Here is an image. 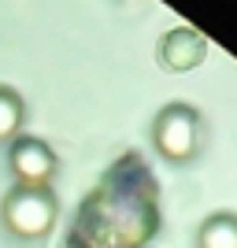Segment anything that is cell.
Masks as SVG:
<instances>
[{"label": "cell", "instance_id": "obj_1", "mask_svg": "<svg viewBox=\"0 0 237 248\" xmlns=\"http://www.w3.org/2000/svg\"><path fill=\"white\" fill-rule=\"evenodd\" d=\"M4 226L22 241L45 237L56 226V197L48 189H22L15 186L4 197Z\"/></svg>", "mask_w": 237, "mask_h": 248}, {"label": "cell", "instance_id": "obj_2", "mask_svg": "<svg viewBox=\"0 0 237 248\" xmlns=\"http://www.w3.org/2000/svg\"><path fill=\"white\" fill-rule=\"evenodd\" d=\"M152 141L167 159H189L196 152V145H200V119H196V111L186 108V104L163 108L156 115Z\"/></svg>", "mask_w": 237, "mask_h": 248}, {"label": "cell", "instance_id": "obj_3", "mask_svg": "<svg viewBox=\"0 0 237 248\" xmlns=\"http://www.w3.org/2000/svg\"><path fill=\"white\" fill-rule=\"evenodd\" d=\"M11 174L22 189H48L56 174V152L37 137H15L11 141Z\"/></svg>", "mask_w": 237, "mask_h": 248}, {"label": "cell", "instance_id": "obj_4", "mask_svg": "<svg viewBox=\"0 0 237 248\" xmlns=\"http://www.w3.org/2000/svg\"><path fill=\"white\" fill-rule=\"evenodd\" d=\"M200 56H204V41H200L193 30H174L163 41V60H167V67H174V71L196 67Z\"/></svg>", "mask_w": 237, "mask_h": 248}, {"label": "cell", "instance_id": "obj_5", "mask_svg": "<svg viewBox=\"0 0 237 248\" xmlns=\"http://www.w3.org/2000/svg\"><path fill=\"white\" fill-rule=\"evenodd\" d=\"M200 248H237V218L211 215L200 226Z\"/></svg>", "mask_w": 237, "mask_h": 248}, {"label": "cell", "instance_id": "obj_6", "mask_svg": "<svg viewBox=\"0 0 237 248\" xmlns=\"http://www.w3.org/2000/svg\"><path fill=\"white\" fill-rule=\"evenodd\" d=\"M22 119H26V108H22L19 93L11 89H0V141H11V137L22 130Z\"/></svg>", "mask_w": 237, "mask_h": 248}]
</instances>
